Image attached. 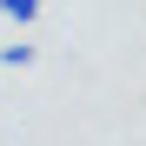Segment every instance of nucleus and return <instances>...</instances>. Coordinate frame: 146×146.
<instances>
[{"label":"nucleus","mask_w":146,"mask_h":146,"mask_svg":"<svg viewBox=\"0 0 146 146\" xmlns=\"http://www.w3.org/2000/svg\"><path fill=\"white\" fill-rule=\"evenodd\" d=\"M0 13H7V20H13V27H27V20L40 13V0H0Z\"/></svg>","instance_id":"1"},{"label":"nucleus","mask_w":146,"mask_h":146,"mask_svg":"<svg viewBox=\"0 0 146 146\" xmlns=\"http://www.w3.org/2000/svg\"><path fill=\"white\" fill-rule=\"evenodd\" d=\"M0 66H33V46H20V40L0 46Z\"/></svg>","instance_id":"2"}]
</instances>
